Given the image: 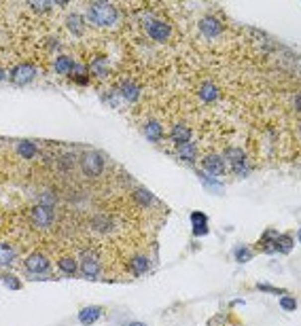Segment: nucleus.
I'll return each mask as SVG.
<instances>
[{
    "mask_svg": "<svg viewBox=\"0 0 301 326\" xmlns=\"http://www.w3.org/2000/svg\"><path fill=\"white\" fill-rule=\"evenodd\" d=\"M117 17H119V13L110 2H93V4H89V9H87V19L98 28L113 26V23H117Z\"/></svg>",
    "mask_w": 301,
    "mask_h": 326,
    "instance_id": "1",
    "label": "nucleus"
},
{
    "mask_svg": "<svg viewBox=\"0 0 301 326\" xmlns=\"http://www.w3.org/2000/svg\"><path fill=\"white\" fill-rule=\"evenodd\" d=\"M145 30H147V34L153 38V41H157V43H165L170 38V34H172V30H170L168 23L161 21V19H155V17H147L145 19Z\"/></svg>",
    "mask_w": 301,
    "mask_h": 326,
    "instance_id": "2",
    "label": "nucleus"
},
{
    "mask_svg": "<svg viewBox=\"0 0 301 326\" xmlns=\"http://www.w3.org/2000/svg\"><path fill=\"white\" fill-rule=\"evenodd\" d=\"M81 275L87 277V280H98L100 277V259L96 252L87 250L81 254Z\"/></svg>",
    "mask_w": 301,
    "mask_h": 326,
    "instance_id": "3",
    "label": "nucleus"
},
{
    "mask_svg": "<svg viewBox=\"0 0 301 326\" xmlns=\"http://www.w3.org/2000/svg\"><path fill=\"white\" fill-rule=\"evenodd\" d=\"M225 157H227V161H229V165L233 168L235 174H240V176H246L248 170H250V165H248V159H246V155H244L242 148L229 146V148L225 150Z\"/></svg>",
    "mask_w": 301,
    "mask_h": 326,
    "instance_id": "4",
    "label": "nucleus"
},
{
    "mask_svg": "<svg viewBox=\"0 0 301 326\" xmlns=\"http://www.w3.org/2000/svg\"><path fill=\"white\" fill-rule=\"evenodd\" d=\"M30 220L38 231H45L53 225V208H47V205H36V208L30 210Z\"/></svg>",
    "mask_w": 301,
    "mask_h": 326,
    "instance_id": "5",
    "label": "nucleus"
},
{
    "mask_svg": "<svg viewBox=\"0 0 301 326\" xmlns=\"http://www.w3.org/2000/svg\"><path fill=\"white\" fill-rule=\"evenodd\" d=\"M34 76H36V68L32 66V64H28V62L17 64V66L11 70V81H13V85H17V87H23V85L32 83Z\"/></svg>",
    "mask_w": 301,
    "mask_h": 326,
    "instance_id": "6",
    "label": "nucleus"
},
{
    "mask_svg": "<svg viewBox=\"0 0 301 326\" xmlns=\"http://www.w3.org/2000/svg\"><path fill=\"white\" fill-rule=\"evenodd\" d=\"M81 165H83V172L89 178H98L100 174H102V170H104V159H102L100 153H93V150H91V153H87L83 157Z\"/></svg>",
    "mask_w": 301,
    "mask_h": 326,
    "instance_id": "7",
    "label": "nucleus"
},
{
    "mask_svg": "<svg viewBox=\"0 0 301 326\" xmlns=\"http://www.w3.org/2000/svg\"><path fill=\"white\" fill-rule=\"evenodd\" d=\"M26 269L30 273H49L51 271V263H49V259L45 257V254L41 252H32L30 257L26 259Z\"/></svg>",
    "mask_w": 301,
    "mask_h": 326,
    "instance_id": "8",
    "label": "nucleus"
},
{
    "mask_svg": "<svg viewBox=\"0 0 301 326\" xmlns=\"http://www.w3.org/2000/svg\"><path fill=\"white\" fill-rule=\"evenodd\" d=\"M202 165H204L206 172L215 174V176H221V174L225 172V159L221 157V155H206Z\"/></svg>",
    "mask_w": 301,
    "mask_h": 326,
    "instance_id": "9",
    "label": "nucleus"
},
{
    "mask_svg": "<svg viewBox=\"0 0 301 326\" xmlns=\"http://www.w3.org/2000/svg\"><path fill=\"white\" fill-rule=\"evenodd\" d=\"M200 32L206 38H217L221 34V21L217 17H210L208 15V17H204L200 21Z\"/></svg>",
    "mask_w": 301,
    "mask_h": 326,
    "instance_id": "10",
    "label": "nucleus"
},
{
    "mask_svg": "<svg viewBox=\"0 0 301 326\" xmlns=\"http://www.w3.org/2000/svg\"><path fill=\"white\" fill-rule=\"evenodd\" d=\"M102 318V307L98 305H89V307H83L81 312H78V320H81V324H93V322H98Z\"/></svg>",
    "mask_w": 301,
    "mask_h": 326,
    "instance_id": "11",
    "label": "nucleus"
},
{
    "mask_svg": "<svg viewBox=\"0 0 301 326\" xmlns=\"http://www.w3.org/2000/svg\"><path fill=\"white\" fill-rule=\"evenodd\" d=\"M170 138L176 142V146L185 144V142H191V130H189L185 123H176L172 127V131H170Z\"/></svg>",
    "mask_w": 301,
    "mask_h": 326,
    "instance_id": "12",
    "label": "nucleus"
},
{
    "mask_svg": "<svg viewBox=\"0 0 301 326\" xmlns=\"http://www.w3.org/2000/svg\"><path fill=\"white\" fill-rule=\"evenodd\" d=\"M53 68H55V72L62 74V76H66V74H73V68H75V62L70 55H58L53 62Z\"/></svg>",
    "mask_w": 301,
    "mask_h": 326,
    "instance_id": "13",
    "label": "nucleus"
},
{
    "mask_svg": "<svg viewBox=\"0 0 301 326\" xmlns=\"http://www.w3.org/2000/svg\"><path fill=\"white\" fill-rule=\"evenodd\" d=\"M197 95H200V100L206 102V104H210V102H217L219 100V87L215 83H202L200 91H197Z\"/></svg>",
    "mask_w": 301,
    "mask_h": 326,
    "instance_id": "14",
    "label": "nucleus"
},
{
    "mask_svg": "<svg viewBox=\"0 0 301 326\" xmlns=\"http://www.w3.org/2000/svg\"><path fill=\"white\" fill-rule=\"evenodd\" d=\"M191 225H193V233H195L197 237L208 233V218H206V214L193 212V214H191Z\"/></svg>",
    "mask_w": 301,
    "mask_h": 326,
    "instance_id": "15",
    "label": "nucleus"
},
{
    "mask_svg": "<svg viewBox=\"0 0 301 326\" xmlns=\"http://www.w3.org/2000/svg\"><path fill=\"white\" fill-rule=\"evenodd\" d=\"M66 28L73 32L75 36H81L83 34V30H85V23H83V15H78V13H70L68 17H66Z\"/></svg>",
    "mask_w": 301,
    "mask_h": 326,
    "instance_id": "16",
    "label": "nucleus"
},
{
    "mask_svg": "<svg viewBox=\"0 0 301 326\" xmlns=\"http://www.w3.org/2000/svg\"><path fill=\"white\" fill-rule=\"evenodd\" d=\"M15 153H17L21 159H34L36 157V144L30 140H19L17 146H15Z\"/></svg>",
    "mask_w": 301,
    "mask_h": 326,
    "instance_id": "17",
    "label": "nucleus"
},
{
    "mask_svg": "<svg viewBox=\"0 0 301 326\" xmlns=\"http://www.w3.org/2000/svg\"><path fill=\"white\" fill-rule=\"evenodd\" d=\"M142 131H145L147 140H150V142H161V138H163V127L157 121H149Z\"/></svg>",
    "mask_w": 301,
    "mask_h": 326,
    "instance_id": "18",
    "label": "nucleus"
},
{
    "mask_svg": "<svg viewBox=\"0 0 301 326\" xmlns=\"http://www.w3.org/2000/svg\"><path fill=\"white\" fill-rule=\"evenodd\" d=\"M89 72L98 78H104L108 74V62L106 58H93L89 64Z\"/></svg>",
    "mask_w": 301,
    "mask_h": 326,
    "instance_id": "19",
    "label": "nucleus"
},
{
    "mask_svg": "<svg viewBox=\"0 0 301 326\" xmlns=\"http://www.w3.org/2000/svg\"><path fill=\"white\" fill-rule=\"evenodd\" d=\"M178 157L185 159V161L193 163L197 159V146L195 142H185V144H178Z\"/></svg>",
    "mask_w": 301,
    "mask_h": 326,
    "instance_id": "20",
    "label": "nucleus"
},
{
    "mask_svg": "<svg viewBox=\"0 0 301 326\" xmlns=\"http://www.w3.org/2000/svg\"><path fill=\"white\" fill-rule=\"evenodd\" d=\"M15 257H17V250H15L11 244L0 246V263H2V267H9L15 261Z\"/></svg>",
    "mask_w": 301,
    "mask_h": 326,
    "instance_id": "21",
    "label": "nucleus"
},
{
    "mask_svg": "<svg viewBox=\"0 0 301 326\" xmlns=\"http://www.w3.org/2000/svg\"><path fill=\"white\" fill-rule=\"evenodd\" d=\"M121 95L128 102H136L138 100V95H140V89H138V85L134 83V81H125L121 85Z\"/></svg>",
    "mask_w": 301,
    "mask_h": 326,
    "instance_id": "22",
    "label": "nucleus"
},
{
    "mask_svg": "<svg viewBox=\"0 0 301 326\" xmlns=\"http://www.w3.org/2000/svg\"><path fill=\"white\" fill-rule=\"evenodd\" d=\"M93 229H96V231H100V233H108L110 229H113V220H110L106 214H100V216H96L93 218Z\"/></svg>",
    "mask_w": 301,
    "mask_h": 326,
    "instance_id": "23",
    "label": "nucleus"
},
{
    "mask_svg": "<svg viewBox=\"0 0 301 326\" xmlns=\"http://www.w3.org/2000/svg\"><path fill=\"white\" fill-rule=\"evenodd\" d=\"M274 244H276V252H280V254H289L293 250V237L291 235H278Z\"/></svg>",
    "mask_w": 301,
    "mask_h": 326,
    "instance_id": "24",
    "label": "nucleus"
},
{
    "mask_svg": "<svg viewBox=\"0 0 301 326\" xmlns=\"http://www.w3.org/2000/svg\"><path fill=\"white\" fill-rule=\"evenodd\" d=\"M134 199H136L142 208H150V203L155 201V197L150 195L147 189H136V191H134Z\"/></svg>",
    "mask_w": 301,
    "mask_h": 326,
    "instance_id": "25",
    "label": "nucleus"
},
{
    "mask_svg": "<svg viewBox=\"0 0 301 326\" xmlns=\"http://www.w3.org/2000/svg\"><path fill=\"white\" fill-rule=\"evenodd\" d=\"M132 271L134 275H142L149 271V259L147 257H134L132 259Z\"/></svg>",
    "mask_w": 301,
    "mask_h": 326,
    "instance_id": "26",
    "label": "nucleus"
},
{
    "mask_svg": "<svg viewBox=\"0 0 301 326\" xmlns=\"http://www.w3.org/2000/svg\"><path fill=\"white\" fill-rule=\"evenodd\" d=\"M60 269H62V271H64L66 275H75V273L78 271V265H76L75 259L64 257V259H60Z\"/></svg>",
    "mask_w": 301,
    "mask_h": 326,
    "instance_id": "27",
    "label": "nucleus"
},
{
    "mask_svg": "<svg viewBox=\"0 0 301 326\" xmlns=\"http://www.w3.org/2000/svg\"><path fill=\"white\" fill-rule=\"evenodd\" d=\"M28 6L36 13H47V11H51L53 2H47V0H32V2H28Z\"/></svg>",
    "mask_w": 301,
    "mask_h": 326,
    "instance_id": "28",
    "label": "nucleus"
},
{
    "mask_svg": "<svg viewBox=\"0 0 301 326\" xmlns=\"http://www.w3.org/2000/svg\"><path fill=\"white\" fill-rule=\"evenodd\" d=\"M250 259H252V252L246 248V246H237L235 248V261L237 263H248Z\"/></svg>",
    "mask_w": 301,
    "mask_h": 326,
    "instance_id": "29",
    "label": "nucleus"
},
{
    "mask_svg": "<svg viewBox=\"0 0 301 326\" xmlns=\"http://www.w3.org/2000/svg\"><path fill=\"white\" fill-rule=\"evenodd\" d=\"M200 178H202V182H204V187H206V189L215 191V193H221V191H223V187H221V185H219L217 180H212L210 176H206V174H202Z\"/></svg>",
    "mask_w": 301,
    "mask_h": 326,
    "instance_id": "30",
    "label": "nucleus"
},
{
    "mask_svg": "<svg viewBox=\"0 0 301 326\" xmlns=\"http://www.w3.org/2000/svg\"><path fill=\"white\" fill-rule=\"evenodd\" d=\"M38 201H41L38 205H47V208H53L58 199H55V195L51 193V191H45V193H43L41 197H38Z\"/></svg>",
    "mask_w": 301,
    "mask_h": 326,
    "instance_id": "31",
    "label": "nucleus"
},
{
    "mask_svg": "<svg viewBox=\"0 0 301 326\" xmlns=\"http://www.w3.org/2000/svg\"><path fill=\"white\" fill-rule=\"evenodd\" d=\"M2 282H4V286H9L11 290H19L21 288V282L17 280V275H11V273H4V277H2Z\"/></svg>",
    "mask_w": 301,
    "mask_h": 326,
    "instance_id": "32",
    "label": "nucleus"
},
{
    "mask_svg": "<svg viewBox=\"0 0 301 326\" xmlns=\"http://www.w3.org/2000/svg\"><path fill=\"white\" fill-rule=\"evenodd\" d=\"M280 307L287 309V312H295V309H297V301L293 299V297H289V295H284V297H280Z\"/></svg>",
    "mask_w": 301,
    "mask_h": 326,
    "instance_id": "33",
    "label": "nucleus"
},
{
    "mask_svg": "<svg viewBox=\"0 0 301 326\" xmlns=\"http://www.w3.org/2000/svg\"><path fill=\"white\" fill-rule=\"evenodd\" d=\"M257 288L261 290V292H274V295H287V292H284V290H280V288H276V286H269V284H259L257 286Z\"/></svg>",
    "mask_w": 301,
    "mask_h": 326,
    "instance_id": "34",
    "label": "nucleus"
},
{
    "mask_svg": "<svg viewBox=\"0 0 301 326\" xmlns=\"http://www.w3.org/2000/svg\"><path fill=\"white\" fill-rule=\"evenodd\" d=\"M293 108H295L297 113H301V93H297L295 98H293Z\"/></svg>",
    "mask_w": 301,
    "mask_h": 326,
    "instance_id": "35",
    "label": "nucleus"
},
{
    "mask_svg": "<svg viewBox=\"0 0 301 326\" xmlns=\"http://www.w3.org/2000/svg\"><path fill=\"white\" fill-rule=\"evenodd\" d=\"M130 326H145V324H142V322H134V324H130Z\"/></svg>",
    "mask_w": 301,
    "mask_h": 326,
    "instance_id": "36",
    "label": "nucleus"
},
{
    "mask_svg": "<svg viewBox=\"0 0 301 326\" xmlns=\"http://www.w3.org/2000/svg\"><path fill=\"white\" fill-rule=\"evenodd\" d=\"M297 240L301 242V229H299V233H297Z\"/></svg>",
    "mask_w": 301,
    "mask_h": 326,
    "instance_id": "37",
    "label": "nucleus"
},
{
    "mask_svg": "<svg viewBox=\"0 0 301 326\" xmlns=\"http://www.w3.org/2000/svg\"><path fill=\"white\" fill-rule=\"evenodd\" d=\"M299 136H301V125H299Z\"/></svg>",
    "mask_w": 301,
    "mask_h": 326,
    "instance_id": "38",
    "label": "nucleus"
}]
</instances>
